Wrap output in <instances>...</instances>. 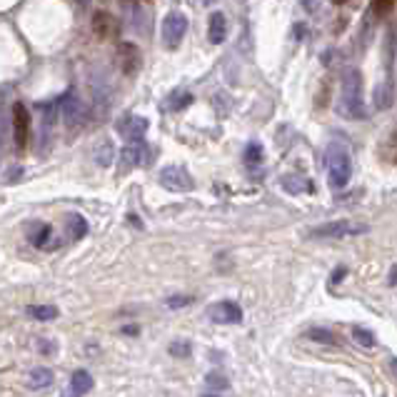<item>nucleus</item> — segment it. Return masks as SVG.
<instances>
[{
	"mask_svg": "<svg viewBox=\"0 0 397 397\" xmlns=\"http://www.w3.org/2000/svg\"><path fill=\"white\" fill-rule=\"evenodd\" d=\"M337 112L342 117H365V102H362V73L357 68H347L342 73L340 83V102H337Z\"/></svg>",
	"mask_w": 397,
	"mask_h": 397,
	"instance_id": "f257e3e1",
	"label": "nucleus"
},
{
	"mask_svg": "<svg viewBox=\"0 0 397 397\" xmlns=\"http://www.w3.org/2000/svg\"><path fill=\"white\" fill-rule=\"evenodd\" d=\"M325 163H327V185H330L332 190L347 188V183H350V178H352V160L345 145H340V143L327 145Z\"/></svg>",
	"mask_w": 397,
	"mask_h": 397,
	"instance_id": "f03ea898",
	"label": "nucleus"
},
{
	"mask_svg": "<svg viewBox=\"0 0 397 397\" xmlns=\"http://www.w3.org/2000/svg\"><path fill=\"white\" fill-rule=\"evenodd\" d=\"M185 33H188V18L180 11H173L163 18V26H160V38H163V46L168 51H175V48L183 43Z\"/></svg>",
	"mask_w": 397,
	"mask_h": 397,
	"instance_id": "7ed1b4c3",
	"label": "nucleus"
},
{
	"mask_svg": "<svg viewBox=\"0 0 397 397\" xmlns=\"http://www.w3.org/2000/svg\"><path fill=\"white\" fill-rule=\"evenodd\" d=\"M160 185L170 193H193L195 190V180L193 175L188 173V168L183 165H165L160 170Z\"/></svg>",
	"mask_w": 397,
	"mask_h": 397,
	"instance_id": "20e7f679",
	"label": "nucleus"
},
{
	"mask_svg": "<svg viewBox=\"0 0 397 397\" xmlns=\"http://www.w3.org/2000/svg\"><path fill=\"white\" fill-rule=\"evenodd\" d=\"M367 233V225L350 223V220H332L327 225H320L310 233V238H350V235Z\"/></svg>",
	"mask_w": 397,
	"mask_h": 397,
	"instance_id": "39448f33",
	"label": "nucleus"
},
{
	"mask_svg": "<svg viewBox=\"0 0 397 397\" xmlns=\"http://www.w3.org/2000/svg\"><path fill=\"white\" fill-rule=\"evenodd\" d=\"M208 317L213 322H218V325H238V322H243V310H240L238 302L223 300V302L210 305Z\"/></svg>",
	"mask_w": 397,
	"mask_h": 397,
	"instance_id": "423d86ee",
	"label": "nucleus"
},
{
	"mask_svg": "<svg viewBox=\"0 0 397 397\" xmlns=\"http://www.w3.org/2000/svg\"><path fill=\"white\" fill-rule=\"evenodd\" d=\"M115 130H117V135H122L125 140L138 143V140H143L145 132H148V120H145L143 115H122L120 120L115 122Z\"/></svg>",
	"mask_w": 397,
	"mask_h": 397,
	"instance_id": "0eeeda50",
	"label": "nucleus"
},
{
	"mask_svg": "<svg viewBox=\"0 0 397 397\" xmlns=\"http://www.w3.org/2000/svg\"><path fill=\"white\" fill-rule=\"evenodd\" d=\"M26 233H28L31 245L38 250H55L58 245H60V240L53 238V228L48 223H38V220H33V223L28 225Z\"/></svg>",
	"mask_w": 397,
	"mask_h": 397,
	"instance_id": "6e6552de",
	"label": "nucleus"
},
{
	"mask_svg": "<svg viewBox=\"0 0 397 397\" xmlns=\"http://www.w3.org/2000/svg\"><path fill=\"white\" fill-rule=\"evenodd\" d=\"M13 132H16L18 150H23L28 145V132H31V115L23 102H13Z\"/></svg>",
	"mask_w": 397,
	"mask_h": 397,
	"instance_id": "1a4fd4ad",
	"label": "nucleus"
},
{
	"mask_svg": "<svg viewBox=\"0 0 397 397\" xmlns=\"http://www.w3.org/2000/svg\"><path fill=\"white\" fill-rule=\"evenodd\" d=\"M117 58H120V68L125 75H135L138 68L143 65V55H140V48L135 43H120L117 46Z\"/></svg>",
	"mask_w": 397,
	"mask_h": 397,
	"instance_id": "9d476101",
	"label": "nucleus"
},
{
	"mask_svg": "<svg viewBox=\"0 0 397 397\" xmlns=\"http://www.w3.org/2000/svg\"><path fill=\"white\" fill-rule=\"evenodd\" d=\"M92 31H95V36L102 38V41H115V38L120 36V23H117V18L110 16V13L97 11L95 16H92Z\"/></svg>",
	"mask_w": 397,
	"mask_h": 397,
	"instance_id": "9b49d317",
	"label": "nucleus"
},
{
	"mask_svg": "<svg viewBox=\"0 0 397 397\" xmlns=\"http://www.w3.org/2000/svg\"><path fill=\"white\" fill-rule=\"evenodd\" d=\"M55 107H58V112H60V115L65 117L68 122H75L78 117H80V112H83V102H80V97H78L75 90H68L65 95H63L60 100L55 102Z\"/></svg>",
	"mask_w": 397,
	"mask_h": 397,
	"instance_id": "f8f14e48",
	"label": "nucleus"
},
{
	"mask_svg": "<svg viewBox=\"0 0 397 397\" xmlns=\"http://www.w3.org/2000/svg\"><path fill=\"white\" fill-rule=\"evenodd\" d=\"M282 183V190L290 195H310L315 193V185H312L310 178H305V175H285V178L280 180Z\"/></svg>",
	"mask_w": 397,
	"mask_h": 397,
	"instance_id": "ddd939ff",
	"label": "nucleus"
},
{
	"mask_svg": "<svg viewBox=\"0 0 397 397\" xmlns=\"http://www.w3.org/2000/svg\"><path fill=\"white\" fill-rule=\"evenodd\" d=\"M225 36H228V18L220 11H215L208 21V41L213 43V46H220V43L225 41Z\"/></svg>",
	"mask_w": 397,
	"mask_h": 397,
	"instance_id": "4468645a",
	"label": "nucleus"
},
{
	"mask_svg": "<svg viewBox=\"0 0 397 397\" xmlns=\"http://www.w3.org/2000/svg\"><path fill=\"white\" fill-rule=\"evenodd\" d=\"M65 233L70 240H83L88 235V220L80 213H68L65 215Z\"/></svg>",
	"mask_w": 397,
	"mask_h": 397,
	"instance_id": "2eb2a0df",
	"label": "nucleus"
},
{
	"mask_svg": "<svg viewBox=\"0 0 397 397\" xmlns=\"http://www.w3.org/2000/svg\"><path fill=\"white\" fill-rule=\"evenodd\" d=\"M92 390V375L88 370H75L70 377V392L73 395H88Z\"/></svg>",
	"mask_w": 397,
	"mask_h": 397,
	"instance_id": "dca6fc26",
	"label": "nucleus"
},
{
	"mask_svg": "<svg viewBox=\"0 0 397 397\" xmlns=\"http://www.w3.org/2000/svg\"><path fill=\"white\" fill-rule=\"evenodd\" d=\"M140 148L138 145H130V148H122V153H120V175H125V173H130L135 165L140 163Z\"/></svg>",
	"mask_w": 397,
	"mask_h": 397,
	"instance_id": "f3484780",
	"label": "nucleus"
},
{
	"mask_svg": "<svg viewBox=\"0 0 397 397\" xmlns=\"http://www.w3.org/2000/svg\"><path fill=\"white\" fill-rule=\"evenodd\" d=\"M28 385H31V390H41V387L53 385V370L51 367H36L31 372V377H28Z\"/></svg>",
	"mask_w": 397,
	"mask_h": 397,
	"instance_id": "a211bd4d",
	"label": "nucleus"
},
{
	"mask_svg": "<svg viewBox=\"0 0 397 397\" xmlns=\"http://www.w3.org/2000/svg\"><path fill=\"white\" fill-rule=\"evenodd\" d=\"M190 102H193V95H190L188 90H183V88H178V90L170 92V97L165 100V110H183Z\"/></svg>",
	"mask_w": 397,
	"mask_h": 397,
	"instance_id": "6ab92c4d",
	"label": "nucleus"
},
{
	"mask_svg": "<svg viewBox=\"0 0 397 397\" xmlns=\"http://www.w3.org/2000/svg\"><path fill=\"white\" fill-rule=\"evenodd\" d=\"M305 335L315 342H322V345H340V337H337L332 330H325V327H310Z\"/></svg>",
	"mask_w": 397,
	"mask_h": 397,
	"instance_id": "aec40b11",
	"label": "nucleus"
},
{
	"mask_svg": "<svg viewBox=\"0 0 397 397\" xmlns=\"http://www.w3.org/2000/svg\"><path fill=\"white\" fill-rule=\"evenodd\" d=\"M352 340H355L360 347H365V350H372V347H375V342H377V337L372 335L367 327L357 325V327H352Z\"/></svg>",
	"mask_w": 397,
	"mask_h": 397,
	"instance_id": "412c9836",
	"label": "nucleus"
},
{
	"mask_svg": "<svg viewBox=\"0 0 397 397\" xmlns=\"http://www.w3.org/2000/svg\"><path fill=\"white\" fill-rule=\"evenodd\" d=\"M28 315L36 317V320H55L58 307L55 305H31L28 307Z\"/></svg>",
	"mask_w": 397,
	"mask_h": 397,
	"instance_id": "4be33fe9",
	"label": "nucleus"
},
{
	"mask_svg": "<svg viewBox=\"0 0 397 397\" xmlns=\"http://www.w3.org/2000/svg\"><path fill=\"white\" fill-rule=\"evenodd\" d=\"M95 163L100 165V168H107V165L112 163V143L110 140H102V143L95 148Z\"/></svg>",
	"mask_w": 397,
	"mask_h": 397,
	"instance_id": "5701e85b",
	"label": "nucleus"
},
{
	"mask_svg": "<svg viewBox=\"0 0 397 397\" xmlns=\"http://www.w3.org/2000/svg\"><path fill=\"white\" fill-rule=\"evenodd\" d=\"M205 387H208V392H223V390H228L230 385L223 372H210V375L205 377Z\"/></svg>",
	"mask_w": 397,
	"mask_h": 397,
	"instance_id": "b1692460",
	"label": "nucleus"
},
{
	"mask_svg": "<svg viewBox=\"0 0 397 397\" xmlns=\"http://www.w3.org/2000/svg\"><path fill=\"white\" fill-rule=\"evenodd\" d=\"M263 155H265L263 145H260V143H248V148H245V163H248L250 168H255V165L263 163Z\"/></svg>",
	"mask_w": 397,
	"mask_h": 397,
	"instance_id": "393cba45",
	"label": "nucleus"
},
{
	"mask_svg": "<svg viewBox=\"0 0 397 397\" xmlns=\"http://www.w3.org/2000/svg\"><path fill=\"white\" fill-rule=\"evenodd\" d=\"M395 3H397V0H372L370 6H372V13H375L377 18H385L387 13L395 8Z\"/></svg>",
	"mask_w": 397,
	"mask_h": 397,
	"instance_id": "a878e982",
	"label": "nucleus"
},
{
	"mask_svg": "<svg viewBox=\"0 0 397 397\" xmlns=\"http://www.w3.org/2000/svg\"><path fill=\"white\" fill-rule=\"evenodd\" d=\"M170 355H175V357H188L190 355V342H173V345H170Z\"/></svg>",
	"mask_w": 397,
	"mask_h": 397,
	"instance_id": "bb28decb",
	"label": "nucleus"
},
{
	"mask_svg": "<svg viewBox=\"0 0 397 397\" xmlns=\"http://www.w3.org/2000/svg\"><path fill=\"white\" fill-rule=\"evenodd\" d=\"M190 302H193V297L190 295H175V297H170L168 300V307H185V305H190Z\"/></svg>",
	"mask_w": 397,
	"mask_h": 397,
	"instance_id": "cd10ccee",
	"label": "nucleus"
},
{
	"mask_svg": "<svg viewBox=\"0 0 397 397\" xmlns=\"http://www.w3.org/2000/svg\"><path fill=\"white\" fill-rule=\"evenodd\" d=\"M345 275H347V268H345V265H340V268H335V272H332V275H330V285L335 287L337 282H340Z\"/></svg>",
	"mask_w": 397,
	"mask_h": 397,
	"instance_id": "c85d7f7f",
	"label": "nucleus"
},
{
	"mask_svg": "<svg viewBox=\"0 0 397 397\" xmlns=\"http://www.w3.org/2000/svg\"><path fill=\"white\" fill-rule=\"evenodd\" d=\"M18 175H23V168H16V170H13V173H11V178H8V183H16V180H18Z\"/></svg>",
	"mask_w": 397,
	"mask_h": 397,
	"instance_id": "c756f323",
	"label": "nucleus"
},
{
	"mask_svg": "<svg viewBox=\"0 0 397 397\" xmlns=\"http://www.w3.org/2000/svg\"><path fill=\"white\" fill-rule=\"evenodd\" d=\"M300 3H302V6H305V11H315V0H300Z\"/></svg>",
	"mask_w": 397,
	"mask_h": 397,
	"instance_id": "7c9ffc66",
	"label": "nucleus"
},
{
	"mask_svg": "<svg viewBox=\"0 0 397 397\" xmlns=\"http://www.w3.org/2000/svg\"><path fill=\"white\" fill-rule=\"evenodd\" d=\"M387 285L390 287H395V268L390 270V275H387Z\"/></svg>",
	"mask_w": 397,
	"mask_h": 397,
	"instance_id": "2f4dec72",
	"label": "nucleus"
},
{
	"mask_svg": "<svg viewBox=\"0 0 397 397\" xmlns=\"http://www.w3.org/2000/svg\"><path fill=\"white\" fill-rule=\"evenodd\" d=\"M130 223H132V225H135V228H143V223H140V220H138V218H135V215H130Z\"/></svg>",
	"mask_w": 397,
	"mask_h": 397,
	"instance_id": "473e14b6",
	"label": "nucleus"
},
{
	"mask_svg": "<svg viewBox=\"0 0 397 397\" xmlns=\"http://www.w3.org/2000/svg\"><path fill=\"white\" fill-rule=\"evenodd\" d=\"M335 3H337V6H342V3H345V0H335Z\"/></svg>",
	"mask_w": 397,
	"mask_h": 397,
	"instance_id": "72a5a7b5",
	"label": "nucleus"
}]
</instances>
